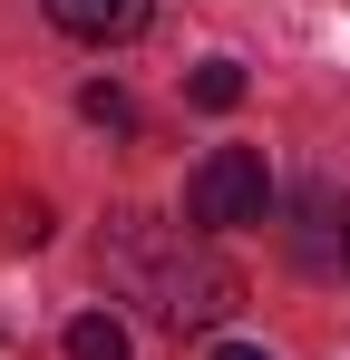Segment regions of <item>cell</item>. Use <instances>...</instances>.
I'll return each instance as SVG.
<instances>
[{
    "instance_id": "cell-1",
    "label": "cell",
    "mask_w": 350,
    "mask_h": 360,
    "mask_svg": "<svg viewBox=\"0 0 350 360\" xmlns=\"http://www.w3.org/2000/svg\"><path fill=\"white\" fill-rule=\"evenodd\" d=\"M263 214H273V166L253 146H214L185 176V224L195 234H233V224H263Z\"/></svg>"
},
{
    "instance_id": "cell-2",
    "label": "cell",
    "mask_w": 350,
    "mask_h": 360,
    "mask_svg": "<svg viewBox=\"0 0 350 360\" xmlns=\"http://www.w3.org/2000/svg\"><path fill=\"white\" fill-rule=\"evenodd\" d=\"M233 302H243V283H233V263H214V253H175L166 273H156V321L166 331H214Z\"/></svg>"
},
{
    "instance_id": "cell-3",
    "label": "cell",
    "mask_w": 350,
    "mask_h": 360,
    "mask_svg": "<svg viewBox=\"0 0 350 360\" xmlns=\"http://www.w3.org/2000/svg\"><path fill=\"white\" fill-rule=\"evenodd\" d=\"M39 10H49V30L88 39V49H108V39H136V30H146L156 0H39Z\"/></svg>"
},
{
    "instance_id": "cell-4",
    "label": "cell",
    "mask_w": 350,
    "mask_h": 360,
    "mask_svg": "<svg viewBox=\"0 0 350 360\" xmlns=\"http://www.w3.org/2000/svg\"><path fill=\"white\" fill-rule=\"evenodd\" d=\"M185 98H195L205 117H233V108H243V68H233V59H205L195 78H185Z\"/></svg>"
},
{
    "instance_id": "cell-5",
    "label": "cell",
    "mask_w": 350,
    "mask_h": 360,
    "mask_svg": "<svg viewBox=\"0 0 350 360\" xmlns=\"http://www.w3.org/2000/svg\"><path fill=\"white\" fill-rule=\"evenodd\" d=\"M68 360H127V321L117 311H78L68 321Z\"/></svg>"
},
{
    "instance_id": "cell-6",
    "label": "cell",
    "mask_w": 350,
    "mask_h": 360,
    "mask_svg": "<svg viewBox=\"0 0 350 360\" xmlns=\"http://www.w3.org/2000/svg\"><path fill=\"white\" fill-rule=\"evenodd\" d=\"M78 117H88V127H108V136H127V127H136V108H127V88H108V78H98V88L78 98Z\"/></svg>"
},
{
    "instance_id": "cell-7",
    "label": "cell",
    "mask_w": 350,
    "mask_h": 360,
    "mask_svg": "<svg viewBox=\"0 0 350 360\" xmlns=\"http://www.w3.org/2000/svg\"><path fill=\"white\" fill-rule=\"evenodd\" d=\"M0 234H10V243H49V205H39V195H30V205H10V214H0Z\"/></svg>"
},
{
    "instance_id": "cell-8",
    "label": "cell",
    "mask_w": 350,
    "mask_h": 360,
    "mask_svg": "<svg viewBox=\"0 0 350 360\" xmlns=\"http://www.w3.org/2000/svg\"><path fill=\"white\" fill-rule=\"evenodd\" d=\"M214 360H273V351H253V341H224V351H214Z\"/></svg>"
},
{
    "instance_id": "cell-9",
    "label": "cell",
    "mask_w": 350,
    "mask_h": 360,
    "mask_svg": "<svg viewBox=\"0 0 350 360\" xmlns=\"http://www.w3.org/2000/svg\"><path fill=\"white\" fill-rule=\"evenodd\" d=\"M341 263H350V234H341Z\"/></svg>"
}]
</instances>
